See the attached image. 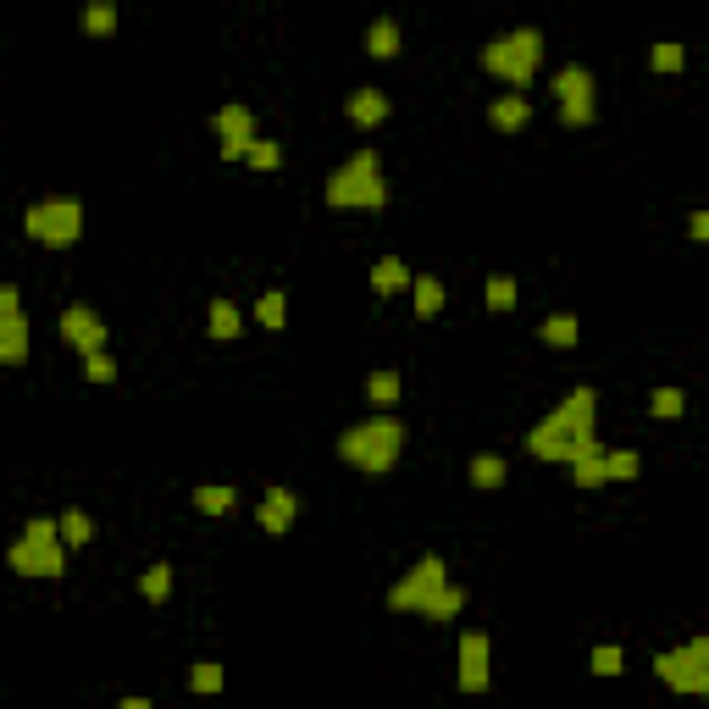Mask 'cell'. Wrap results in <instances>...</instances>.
<instances>
[{
    "mask_svg": "<svg viewBox=\"0 0 709 709\" xmlns=\"http://www.w3.org/2000/svg\"><path fill=\"white\" fill-rule=\"evenodd\" d=\"M0 361H6V366L28 361V316H23V294H17V283L0 289Z\"/></svg>",
    "mask_w": 709,
    "mask_h": 709,
    "instance_id": "obj_11",
    "label": "cell"
},
{
    "mask_svg": "<svg viewBox=\"0 0 709 709\" xmlns=\"http://www.w3.org/2000/svg\"><path fill=\"white\" fill-rule=\"evenodd\" d=\"M294 516H300V499H294V488H266L261 510H255V521H261L266 538H283V532L294 527Z\"/></svg>",
    "mask_w": 709,
    "mask_h": 709,
    "instance_id": "obj_14",
    "label": "cell"
},
{
    "mask_svg": "<svg viewBox=\"0 0 709 709\" xmlns=\"http://www.w3.org/2000/svg\"><path fill=\"white\" fill-rule=\"evenodd\" d=\"M588 449H599V394L593 388H571L527 433V455L549 460V466H571Z\"/></svg>",
    "mask_w": 709,
    "mask_h": 709,
    "instance_id": "obj_1",
    "label": "cell"
},
{
    "mask_svg": "<svg viewBox=\"0 0 709 709\" xmlns=\"http://www.w3.org/2000/svg\"><path fill=\"white\" fill-rule=\"evenodd\" d=\"M410 289H416V316H421V322H433V316L444 311V283H438L433 272H416Z\"/></svg>",
    "mask_w": 709,
    "mask_h": 709,
    "instance_id": "obj_24",
    "label": "cell"
},
{
    "mask_svg": "<svg viewBox=\"0 0 709 709\" xmlns=\"http://www.w3.org/2000/svg\"><path fill=\"white\" fill-rule=\"evenodd\" d=\"M588 671H593V676H621V671H626V649H621V643H593Z\"/></svg>",
    "mask_w": 709,
    "mask_h": 709,
    "instance_id": "obj_30",
    "label": "cell"
},
{
    "mask_svg": "<svg viewBox=\"0 0 709 709\" xmlns=\"http://www.w3.org/2000/svg\"><path fill=\"white\" fill-rule=\"evenodd\" d=\"M189 687H194L200 698H211V693H222V687H228V671H222L217 660H200V665L189 671Z\"/></svg>",
    "mask_w": 709,
    "mask_h": 709,
    "instance_id": "obj_31",
    "label": "cell"
},
{
    "mask_svg": "<svg viewBox=\"0 0 709 709\" xmlns=\"http://www.w3.org/2000/svg\"><path fill=\"white\" fill-rule=\"evenodd\" d=\"M565 471H571V488H604V482H610V455H604V449H588V455H577Z\"/></svg>",
    "mask_w": 709,
    "mask_h": 709,
    "instance_id": "obj_17",
    "label": "cell"
},
{
    "mask_svg": "<svg viewBox=\"0 0 709 709\" xmlns=\"http://www.w3.org/2000/svg\"><path fill=\"white\" fill-rule=\"evenodd\" d=\"M654 676H660L671 693H709V637H687V643H676V649H665L660 660H654Z\"/></svg>",
    "mask_w": 709,
    "mask_h": 709,
    "instance_id": "obj_8",
    "label": "cell"
},
{
    "mask_svg": "<svg viewBox=\"0 0 709 709\" xmlns=\"http://www.w3.org/2000/svg\"><path fill=\"white\" fill-rule=\"evenodd\" d=\"M6 565H12L17 577H28V582H56V577H67V538H61V521L34 516V521L23 527V538L6 549Z\"/></svg>",
    "mask_w": 709,
    "mask_h": 709,
    "instance_id": "obj_5",
    "label": "cell"
},
{
    "mask_svg": "<svg viewBox=\"0 0 709 709\" xmlns=\"http://www.w3.org/2000/svg\"><path fill=\"white\" fill-rule=\"evenodd\" d=\"M482 300H488V311L493 316H505V311H516V277H488V283H482Z\"/></svg>",
    "mask_w": 709,
    "mask_h": 709,
    "instance_id": "obj_27",
    "label": "cell"
},
{
    "mask_svg": "<svg viewBox=\"0 0 709 709\" xmlns=\"http://www.w3.org/2000/svg\"><path fill=\"white\" fill-rule=\"evenodd\" d=\"M61 338H67L78 355H95V349H106V322H100L95 305H67V311H61Z\"/></svg>",
    "mask_w": 709,
    "mask_h": 709,
    "instance_id": "obj_13",
    "label": "cell"
},
{
    "mask_svg": "<svg viewBox=\"0 0 709 709\" xmlns=\"http://www.w3.org/2000/svg\"><path fill=\"white\" fill-rule=\"evenodd\" d=\"M255 322L272 327V333H277V327L289 322V294H283V289H266L261 300H255Z\"/></svg>",
    "mask_w": 709,
    "mask_h": 709,
    "instance_id": "obj_28",
    "label": "cell"
},
{
    "mask_svg": "<svg viewBox=\"0 0 709 709\" xmlns=\"http://www.w3.org/2000/svg\"><path fill=\"white\" fill-rule=\"evenodd\" d=\"M604 455H610V482H632L637 471H643L637 449H604Z\"/></svg>",
    "mask_w": 709,
    "mask_h": 709,
    "instance_id": "obj_36",
    "label": "cell"
},
{
    "mask_svg": "<svg viewBox=\"0 0 709 709\" xmlns=\"http://www.w3.org/2000/svg\"><path fill=\"white\" fill-rule=\"evenodd\" d=\"M322 194H327L333 211H383V205H388V178H383L377 150H355V156H344L333 172H327Z\"/></svg>",
    "mask_w": 709,
    "mask_h": 709,
    "instance_id": "obj_4",
    "label": "cell"
},
{
    "mask_svg": "<svg viewBox=\"0 0 709 709\" xmlns=\"http://www.w3.org/2000/svg\"><path fill=\"white\" fill-rule=\"evenodd\" d=\"M682 410H687V394H682V388H654V394H649V416H654V421H676Z\"/></svg>",
    "mask_w": 709,
    "mask_h": 709,
    "instance_id": "obj_32",
    "label": "cell"
},
{
    "mask_svg": "<svg viewBox=\"0 0 709 709\" xmlns=\"http://www.w3.org/2000/svg\"><path fill=\"white\" fill-rule=\"evenodd\" d=\"M344 117L355 122V128H377V122L388 117V95L383 89H355V95L344 100Z\"/></svg>",
    "mask_w": 709,
    "mask_h": 709,
    "instance_id": "obj_15",
    "label": "cell"
},
{
    "mask_svg": "<svg viewBox=\"0 0 709 709\" xmlns=\"http://www.w3.org/2000/svg\"><path fill=\"white\" fill-rule=\"evenodd\" d=\"M239 327H244L239 305H233V300H211V316H205V333L228 344V338H239Z\"/></svg>",
    "mask_w": 709,
    "mask_h": 709,
    "instance_id": "obj_23",
    "label": "cell"
},
{
    "mask_svg": "<svg viewBox=\"0 0 709 709\" xmlns=\"http://www.w3.org/2000/svg\"><path fill=\"white\" fill-rule=\"evenodd\" d=\"M194 510H200V516H228V510H233V488H228V482H200V488H194Z\"/></svg>",
    "mask_w": 709,
    "mask_h": 709,
    "instance_id": "obj_25",
    "label": "cell"
},
{
    "mask_svg": "<svg viewBox=\"0 0 709 709\" xmlns=\"http://www.w3.org/2000/svg\"><path fill=\"white\" fill-rule=\"evenodd\" d=\"M527 117H532V106H527V95H521V89H505V95H499V100L488 106V122H493L499 133L527 128Z\"/></svg>",
    "mask_w": 709,
    "mask_h": 709,
    "instance_id": "obj_16",
    "label": "cell"
},
{
    "mask_svg": "<svg viewBox=\"0 0 709 709\" xmlns=\"http://www.w3.org/2000/svg\"><path fill=\"white\" fill-rule=\"evenodd\" d=\"M84 377L89 383H111V377H117V361H111L106 349H95V355H84Z\"/></svg>",
    "mask_w": 709,
    "mask_h": 709,
    "instance_id": "obj_37",
    "label": "cell"
},
{
    "mask_svg": "<svg viewBox=\"0 0 709 709\" xmlns=\"http://www.w3.org/2000/svg\"><path fill=\"white\" fill-rule=\"evenodd\" d=\"M549 89H554V100H560V122H565V128H593L599 100H593V73H588V67H560Z\"/></svg>",
    "mask_w": 709,
    "mask_h": 709,
    "instance_id": "obj_9",
    "label": "cell"
},
{
    "mask_svg": "<svg viewBox=\"0 0 709 709\" xmlns=\"http://www.w3.org/2000/svg\"><path fill=\"white\" fill-rule=\"evenodd\" d=\"M477 61H482L488 78H499V84H510V89H527L532 73L543 67V34L538 28H510V34L488 39Z\"/></svg>",
    "mask_w": 709,
    "mask_h": 709,
    "instance_id": "obj_6",
    "label": "cell"
},
{
    "mask_svg": "<svg viewBox=\"0 0 709 709\" xmlns=\"http://www.w3.org/2000/svg\"><path fill=\"white\" fill-rule=\"evenodd\" d=\"M78 28L89 39H106L117 28V0H84V12H78Z\"/></svg>",
    "mask_w": 709,
    "mask_h": 709,
    "instance_id": "obj_20",
    "label": "cell"
},
{
    "mask_svg": "<svg viewBox=\"0 0 709 709\" xmlns=\"http://www.w3.org/2000/svg\"><path fill=\"white\" fill-rule=\"evenodd\" d=\"M460 693H488L493 687V637L482 632V626H466L460 632V671H455Z\"/></svg>",
    "mask_w": 709,
    "mask_h": 709,
    "instance_id": "obj_10",
    "label": "cell"
},
{
    "mask_svg": "<svg viewBox=\"0 0 709 709\" xmlns=\"http://www.w3.org/2000/svg\"><path fill=\"white\" fill-rule=\"evenodd\" d=\"M466 477H471V488H477V493H499V488H505V477H510V466H505V455H471Z\"/></svg>",
    "mask_w": 709,
    "mask_h": 709,
    "instance_id": "obj_18",
    "label": "cell"
},
{
    "mask_svg": "<svg viewBox=\"0 0 709 709\" xmlns=\"http://www.w3.org/2000/svg\"><path fill=\"white\" fill-rule=\"evenodd\" d=\"M538 338L543 344H554V349H571L582 338V322H577V311H554L549 322L538 327Z\"/></svg>",
    "mask_w": 709,
    "mask_h": 709,
    "instance_id": "obj_21",
    "label": "cell"
},
{
    "mask_svg": "<svg viewBox=\"0 0 709 709\" xmlns=\"http://www.w3.org/2000/svg\"><path fill=\"white\" fill-rule=\"evenodd\" d=\"M410 283H416V277H410V266L399 261V255H383V261L372 266V294H399V289H410Z\"/></svg>",
    "mask_w": 709,
    "mask_h": 709,
    "instance_id": "obj_19",
    "label": "cell"
},
{
    "mask_svg": "<svg viewBox=\"0 0 709 709\" xmlns=\"http://www.w3.org/2000/svg\"><path fill=\"white\" fill-rule=\"evenodd\" d=\"M211 128H217V139H222V161H244V156H250V145L261 139L250 106H222L217 117H211Z\"/></svg>",
    "mask_w": 709,
    "mask_h": 709,
    "instance_id": "obj_12",
    "label": "cell"
},
{
    "mask_svg": "<svg viewBox=\"0 0 709 709\" xmlns=\"http://www.w3.org/2000/svg\"><path fill=\"white\" fill-rule=\"evenodd\" d=\"M244 161H250L255 172H277V167H283V150H277V139H266V133H261V139L250 145V156H244Z\"/></svg>",
    "mask_w": 709,
    "mask_h": 709,
    "instance_id": "obj_35",
    "label": "cell"
},
{
    "mask_svg": "<svg viewBox=\"0 0 709 709\" xmlns=\"http://www.w3.org/2000/svg\"><path fill=\"white\" fill-rule=\"evenodd\" d=\"M399 455H405V421L388 416V410H377L372 421H355V427L338 433V460L355 466V471H366V477L394 471Z\"/></svg>",
    "mask_w": 709,
    "mask_h": 709,
    "instance_id": "obj_3",
    "label": "cell"
},
{
    "mask_svg": "<svg viewBox=\"0 0 709 709\" xmlns=\"http://www.w3.org/2000/svg\"><path fill=\"white\" fill-rule=\"evenodd\" d=\"M388 610H394V615H421V621L444 626V621H460V610H466V588L449 577L444 554H421L405 577L388 588Z\"/></svg>",
    "mask_w": 709,
    "mask_h": 709,
    "instance_id": "obj_2",
    "label": "cell"
},
{
    "mask_svg": "<svg viewBox=\"0 0 709 709\" xmlns=\"http://www.w3.org/2000/svg\"><path fill=\"white\" fill-rule=\"evenodd\" d=\"M366 56H377V61L399 56V23H394V17H377V23L366 28Z\"/></svg>",
    "mask_w": 709,
    "mask_h": 709,
    "instance_id": "obj_22",
    "label": "cell"
},
{
    "mask_svg": "<svg viewBox=\"0 0 709 709\" xmlns=\"http://www.w3.org/2000/svg\"><path fill=\"white\" fill-rule=\"evenodd\" d=\"M687 239L709 244V211H693V217H687Z\"/></svg>",
    "mask_w": 709,
    "mask_h": 709,
    "instance_id": "obj_38",
    "label": "cell"
},
{
    "mask_svg": "<svg viewBox=\"0 0 709 709\" xmlns=\"http://www.w3.org/2000/svg\"><path fill=\"white\" fill-rule=\"evenodd\" d=\"M399 394H405V383H399V372H372L366 377V399H372L377 410H394Z\"/></svg>",
    "mask_w": 709,
    "mask_h": 709,
    "instance_id": "obj_26",
    "label": "cell"
},
{
    "mask_svg": "<svg viewBox=\"0 0 709 709\" xmlns=\"http://www.w3.org/2000/svg\"><path fill=\"white\" fill-rule=\"evenodd\" d=\"M139 593H145L150 604H161V599H167V593H172V565H167V560H156V565H150L145 577H139Z\"/></svg>",
    "mask_w": 709,
    "mask_h": 709,
    "instance_id": "obj_33",
    "label": "cell"
},
{
    "mask_svg": "<svg viewBox=\"0 0 709 709\" xmlns=\"http://www.w3.org/2000/svg\"><path fill=\"white\" fill-rule=\"evenodd\" d=\"M23 233L45 250H67V244L84 239V205L73 194H50V200H34L23 211Z\"/></svg>",
    "mask_w": 709,
    "mask_h": 709,
    "instance_id": "obj_7",
    "label": "cell"
},
{
    "mask_svg": "<svg viewBox=\"0 0 709 709\" xmlns=\"http://www.w3.org/2000/svg\"><path fill=\"white\" fill-rule=\"evenodd\" d=\"M649 67H654V73H682V67H687V50L676 45V39H660V45L649 50Z\"/></svg>",
    "mask_w": 709,
    "mask_h": 709,
    "instance_id": "obj_34",
    "label": "cell"
},
{
    "mask_svg": "<svg viewBox=\"0 0 709 709\" xmlns=\"http://www.w3.org/2000/svg\"><path fill=\"white\" fill-rule=\"evenodd\" d=\"M61 538H67V549H89V538H95V521L84 516V510H61Z\"/></svg>",
    "mask_w": 709,
    "mask_h": 709,
    "instance_id": "obj_29",
    "label": "cell"
}]
</instances>
